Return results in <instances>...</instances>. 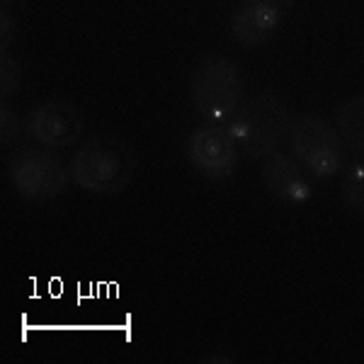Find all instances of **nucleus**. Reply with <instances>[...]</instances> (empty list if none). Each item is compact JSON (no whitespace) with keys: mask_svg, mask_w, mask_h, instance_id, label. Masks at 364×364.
Listing matches in <instances>:
<instances>
[{"mask_svg":"<svg viewBox=\"0 0 364 364\" xmlns=\"http://www.w3.org/2000/svg\"><path fill=\"white\" fill-rule=\"evenodd\" d=\"M70 178L90 195H119L136 173V156L124 139L95 134L70 158Z\"/></svg>","mask_w":364,"mask_h":364,"instance_id":"1","label":"nucleus"},{"mask_svg":"<svg viewBox=\"0 0 364 364\" xmlns=\"http://www.w3.org/2000/svg\"><path fill=\"white\" fill-rule=\"evenodd\" d=\"M226 127L245 156L262 161L289 136L291 117L287 105L274 92H257L240 102L238 112Z\"/></svg>","mask_w":364,"mask_h":364,"instance_id":"2","label":"nucleus"},{"mask_svg":"<svg viewBox=\"0 0 364 364\" xmlns=\"http://www.w3.org/2000/svg\"><path fill=\"white\" fill-rule=\"evenodd\" d=\"M192 105L207 124H228L243 102V75L224 54H207L192 73Z\"/></svg>","mask_w":364,"mask_h":364,"instance_id":"3","label":"nucleus"},{"mask_svg":"<svg viewBox=\"0 0 364 364\" xmlns=\"http://www.w3.org/2000/svg\"><path fill=\"white\" fill-rule=\"evenodd\" d=\"M287 141L296 161L318 178H333L343 170L345 141L338 127L321 119L318 114L294 117Z\"/></svg>","mask_w":364,"mask_h":364,"instance_id":"4","label":"nucleus"},{"mask_svg":"<svg viewBox=\"0 0 364 364\" xmlns=\"http://www.w3.org/2000/svg\"><path fill=\"white\" fill-rule=\"evenodd\" d=\"M8 178L25 202H49L68 187L70 168L51 149H22L10 158Z\"/></svg>","mask_w":364,"mask_h":364,"instance_id":"5","label":"nucleus"},{"mask_svg":"<svg viewBox=\"0 0 364 364\" xmlns=\"http://www.w3.org/2000/svg\"><path fill=\"white\" fill-rule=\"evenodd\" d=\"M85 132V117L73 102L61 97L44 100L29 112L25 122V134L34 144L58 151L68 149Z\"/></svg>","mask_w":364,"mask_h":364,"instance_id":"6","label":"nucleus"},{"mask_svg":"<svg viewBox=\"0 0 364 364\" xmlns=\"http://www.w3.org/2000/svg\"><path fill=\"white\" fill-rule=\"evenodd\" d=\"M238 144L226 124H204L187 139V158L209 180H228L238 168Z\"/></svg>","mask_w":364,"mask_h":364,"instance_id":"7","label":"nucleus"},{"mask_svg":"<svg viewBox=\"0 0 364 364\" xmlns=\"http://www.w3.org/2000/svg\"><path fill=\"white\" fill-rule=\"evenodd\" d=\"M282 22V5L277 0H240L233 10L228 29L240 46H260L272 39Z\"/></svg>","mask_w":364,"mask_h":364,"instance_id":"8","label":"nucleus"},{"mask_svg":"<svg viewBox=\"0 0 364 364\" xmlns=\"http://www.w3.org/2000/svg\"><path fill=\"white\" fill-rule=\"evenodd\" d=\"M262 185L272 197L287 204H304L314 195V185L304 173L301 163L296 158L272 151L269 156L262 158Z\"/></svg>","mask_w":364,"mask_h":364,"instance_id":"9","label":"nucleus"},{"mask_svg":"<svg viewBox=\"0 0 364 364\" xmlns=\"http://www.w3.org/2000/svg\"><path fill=\"white\" fill-rule=\"evenodd\" d=\"M336 127L345 146L364 156V95H355L340 105Z\"/></svg>","mask_w":364,"mask_h":364,"instance_id":"10","label":"nucleus"},{"mask_svg":"<svg viewBox=\"0 0 364 364\" xmlns=\"http://www.w3.org/2000/svg\"><path fill=\"white\" fill-rule=\"evenodd\" d=\"M343 202L352 214L364 219V161H357L348 166L343 175Z\"/></svg>","mask_w":364,"mask_h":364,"instance_id":"11","label":"nucleus"},{"mask_svg":"<svg viewBox=\"0 0 364 364\" xmlns=\"http://www.w3.org/2000/svg\"><path fill=\"white\" fill-rule=\"evenodd\" d=\"M22 85V63L13 54H0V100L15 95Z\"/></svg>","mask_w":364,"mask_h":364,"instance_id":"12","label":"nucleus"},{"mask_svg":"<svg viewBox=\"0 0 364 364\" xmlns=\"http://www.w3.org/2000/svg\"><path fill=\"white\" fill-rule=\"evenodd\" d=\"M20 132H22V124H20V117L13 107H10L8 100L0 102V144L8 149L13 146L17 139H20Z\"/></svg>","mask_w":364,"mask_h":364,"instance_id":"13","label":"nucleus"},{"mask_svg":"<svg viewBox=\"0 0 364 364\" xmlns=\"http://www.w3.org/2000/svg\"><path fill=\"white\" fill-rule=\"evenodd\" d=\"M13 39H15V20H13V15L3 8V13H0V51H8Z\"/></svg>","mask_w":364,"mask_h":364,"instance_id":"14","label":"nucleus"},{"mask_svg":"<svg viewBox=\"0 0 364 364\" xmlns=\"http://www.w3.org/2000/svg\"><path fill=\"white\" fill-rule=\"evenodd\" d=\"M0 3H3V8H5V5H10V3H17V0H0Z\"/></svg>","mask_w":364,"mask_h":364,"instance_id":"15","label":"nucleus"}]
</instances>
